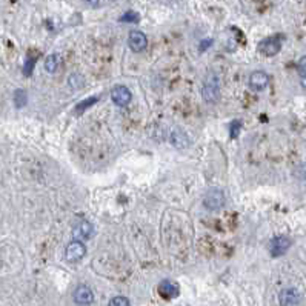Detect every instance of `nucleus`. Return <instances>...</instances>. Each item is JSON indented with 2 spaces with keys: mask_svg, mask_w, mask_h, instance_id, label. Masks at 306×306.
I'll return each mask as SVG.
<instances>
[{
  "mask_svg": "<svg viewBox=\"0 0 306 306\" xmlns=\"http://www.w3.org/2000/svg\"><path fill=\"white\" fill-rule=\"evenodd\" d=\"M297 71H299V77H300V82H302V86L305 88V79H306V59L302 57L299 65H297Z\"/></svg>",
  "mask_w": 306,
  "mask_h": 306,
  "instance_id": "obj_18",
  "label": "nucleus"
},
{
  "mask_svg": "<svg viewBox=\"0 0 306 306\" xmlns=\"http://www.w3.org/2000/svg\"><path fill=\"white\" fill-rule=\"evenodd\" d=\"M203 205L206 209L209 211H217L225 205V194L220 188H212L206 192L205 199H203Z\"/></svg>",
  "mask_w": 306,
  "mask_h": 306,
  "instance_id": "obj_3",
  "label": "nucleus"
},
{
  "mask_svg": "<svg viewBox=\"0 0 306 306\" xmlns=\"http://www.w3.org/2000/svg\"><path fill=\"white\" fill-rule=\"evenodd\" d=\"M209 45H212V40H211V39H205V40H203V42L200 43L199 49H200V51H205V49H206V48H208Z\"/></svg>",
  "mask_w": 306,
  "mask_h": 306,
  "instance_id": "obj_23",
  "label": "nucleus"
},
{
  "mask_svg": "<svg viewBox=\"0 0 306 306\" xmlns=\"http://www.w3.org/2000/svg\"><path fill=\"white\" fill-rule=\"evenodd\" d=\"M139 14L137 12H134V11H128V12H125L120 19H119V22H125V23H137L139 22Z\"/></svg>",
  "mask_w": 306,
  "mask_h": 306,
  "instance_id": "obj_17",
  "label": "nucleus"
},
{
  "mask_svg": "<svg viewBox=\"0 0 306 306\" xmlns=\"http://www.w3.org/2000/svg\"><path fill=\"white\" fill-rule=\"evenodd\" d=\"M99 100V97L97 96H94V97H89V99H85V100H82L76 108H74V111L77 113V114H82V113H85L86 110L89 106H93L96 102Z\"/></svg>",
  "mask_w": 306,
  "mask_h": 306,
  "instance_id": "obj_15",
  "label": "nucleus"
},
{
  "mask_svg": "<svg viewBox=\"0 0 306 306\" xmlns=\"http://www.w3.org/2000/svg\"><path fill=\"white\" fill-rule=\"evenodd\" d=\"M128 45L134 52H142L143 49H147L148 46V37L145 35V32L142 31H131L128 35Z\"/></svg>",
  "mask_w": 306,
  "mask_h": 306,
  "instance_id": "obj_6",
  "label": "nucleus"
},
{
  "mask_svg": "<svg viewBox=\"0 0 306 306\" xmlns=\"http://www.w3.org/2000/svg\"><path fill=\"white\" fill-rule=\"evenodd\" d=\"M69 85L73 88H76V89H79V88H82L85 85V79L80 74H73L69 77Z\"/></svg>",
  "mask_w": 306,
  "mask_h": 306,
  "instance_id": "obj_20",
  "label": "nucleus"
},
{
  "mask_svg": "<svg viewBox=\"0 0 306 306\" xmlns=\"http://www.w3.org/2000/svg\"><path fill=\"white\" fill-rule=\"evenodd\" d=\"M280 49H282V35H273V37L263 39L257 46V51L266 57L276 56V54L280 52Z\"/></svg>",
  "mask_w": 306,
  "mask_h": 306,
  "instance_id": "obj_2",
  "label": "nucleus"
},
{
  "mask_svg": "<svg viewBox=\"0 0 306 306\" xmlns=\"http://www.w3.org/2000/svg\"><path fill=\"white\" fill-rule=\"evenodd\" d=\"M59 65H60V56L59 54H51V56L46 57L45 60V69L46 73H56V71L59 69Z\"/></svg>",
  "mask_w": 306,
  "mask_h": 306,
  "instance_id": "obj_13",
  "label": "nucleus"
},
{
  "mask_svg": "<svg viewBox=\"0 0 306 306\" xmlns=\"http://www.w3.org/2000/svg\"><path fill=\"white\" fill-rule=\"evenodd\" d=\"M220 79L215 76V74H211L206 82L203 83V89H202V96H203V100L206 103H215L219 102L220 99Z\"/></svg>",
  "mask_w": 306,
  "mask_h": 306,
  "instance_id": "obj_1",
  "label": "nucleus"
},
{
  "mask_svg": "<svg viewBox=\"0 0 306 306\" xmlns=\"http://www.w3.org/2000/svg\"><path fill=\"white\" fill-rule=\"evenodd\" d=\"M85 3L91 5V6H97L99 5V0H85Z\"/></svg>",
  "mask_w": 306,
  "mask_h": 306,
  "instance_id": "obj_24",
  "label": "nucleus"
},
{
  "mask_svg": "<svg viewBox=\"0 0 306 306\" xmlns=\"http://www.w3.org/2000/svg\"><path fill=\"white\" fill-rule=\"evenodd\" d=\"M249 88L254 89V91H263V89L269 85V76L265 71H254L253 74L249 76Z\"/></svg>",
  "mask_w": 306,
  "mask_h": 306,
  "instance_id": "obj_7",
  "label": "nucleus"
},
{
  "mask_svg": "<svg viewBox=\"0 0 306 306\" xmlns=\"http://www.w3.org/2000/svg\"><path fill=\"white\" fill-rule=\"evenodd\" d=\"M291 245H293V240L288 236H277L269 242V254L273 257H280L291 248Z\"/></svg>",
  "mask_w": 306,
  "mask_h": 306,
  "instance_id": "obj_5",
  "label": "nucleus"
},
{
  "mask_svg": "<svg viewBox=\"0 0 306 306\" xmlns=\"http://www.w3.org/2000/svg\"><path fill=\"white\" fill-rule=\"evenodd\" d=\"M86 254V246L79 242V240H74L71 242L68 246H66V251H65V259L68 263H77L80 262Z\"/></svg>",
  "mask_w": 306,
  "mask_h": 306,
  "instance_id": "obj_4",
  "label": "nucleus"
},
{
  "mask_svg": "<svg viewBox=\"0 0 306 306\" xmlns=\"http://www.w3.org/2000/svg\"><path fill=\"white\" fill-rule=\"evenodd\" d=\"M93 231H94L93 225L89 223V222H80L74 232L77 234L79 237H82V239H89V237L93 236Z\"/></svg>",
  "mask_w": 306,
  "mask_h": 306,
  "instance_id": "obj_14",
  "label": "nucleus"
},
{
  "mask_svg": "<svg viewBox=\"0 0 306 306\" xmlns=\"http://www.w3.org/2000/svg\"><path fill=\"white\" fill-rule=\"evenodd\" d=\"M94 300V294L91 291V288L86 286V285H80L76 288L74 291V302L80 306H86V305H91Z\"/></svg>",
  "mask_w": 306,
  "mask_h": 306,
  "instance_id": "obj_8",
  "label": "nucleus"
},
{
  "mask_svg": "<svg viewBox=\"0 0 306 306\" xmlns=\"http://www.w3.org/2000/svg\"><path fill=\"white\" fill-rule=\"evenodd\" d=\"M28 102V96L26 93L23 91V89H17V91L14 93V105L17 108H23Z\"/></svg>",
  "mask_w": 306,
  "mask_h": 306,
  "instance_id": "obj_16",
  "label": "nucleus"
},
{
  "mask_svg": "<svg viewBox=\"0 0 306 306\" xmlns=\"http://www.w3.org/2000/svg\"><path fill=\"white\" fill-rule=\"evenodd\" d=\"M34 63H35V57H29V59L25 62V66H23V74H25V76H31V74H32Z\"/></svg>",
  "mask_w": 306,
  "mask_h": 306,
  "instance_id": "obj_22",
  "label": "nucleus"
},
{
  "mask_svg": "<svg viewBox=\"0 0 306 306\" xmlns=\"http://www.w3.org/2000/svg\"><path fill=\"white\" fill-rule=\"evenodd\" d=\"M108 306H131V302L127 299V297H122V296H117L114 299L110 300Z\"/></svg>",
  "mask_w": 306,
  "mask_h": 306,
  "instance_id": "obj_19",
  "label": "nucleus"
},
{
  "mask_svg": "<svg viewBox=\"0 0 306 306\" xmlns=\"http://www.w3.org/2000/svg\"><path fill=\"white\" fill-rule=\"evenodd\" d=\"M111 2H116V0H111Z\"/></svg>",
  "mask_w": 306,
  "mask_h": 306,
  "instance_id": "obj_25",
  "label": "nucleus"
},
{
  "mask_svg": "<svg viewBox=\"0 0 306 306\" xmlns=\"http://www.w3.org/2000/svg\"><path fill=\"white\" fill-rule=\"evenodd\" d=\"M180 293V288L177 283L171 282V280H163L160 285H158V294L166 299V300H171V299H175Z\"/></svg>",
  "mask_w": 306,
  "mask_h": 306,
  "instance_id": "obj_10",
  "label": "nucleus"
},
{
  "mask_svg": "<svg viewBox=\"0 0 306 306\" xmlns=\"http://www.w3.org/2000/svg\"><path fill=\"white\" fill-rule=\"evenodd\" d=\"M240 128H242V122H240V120H234V122L231 123V133H229L231 139H236V137L239 136Z\"/></svg>",
  "mask_w": 306,
  "mask_h": 306,
  "instance_id": "obj_21",
  "label": "nucleus"
},
{
  "mask_svg": "<svg viewBox=\"0 0 306 306\" xmlns=\"http://www.w3.org/2000/svg\"><path fill=\"white\" fill-rule=\"evenodd\" d=\"M111 99L117 106H127L131 102L133 94L127 86H116L111 93Z\"/></svg>",
  "mask_w": 306,
  "mask_h": 306,
  "instance_id": "obj_9",
  "label": "nucleus"
},
{
  "mask_svg": "<svg viewBox=\"0 0 306 306\" xmlns=\"http://www.w3.org/2000/svg\"><path fill=\"white\" fill-rule=\"evenodd\" d=\"M300 300V294L294 288H286L279 296L280 306H296Z\"/></svg>",
  "mask_w": 306,
  "mask_h": 306,
  "instance_id": "obj_11",
  "label": "nucleus"
},
{
  "mask_svg": "<svg viewBox=\"0 0 306 306\" xmlns=\"http://www.w3.org/2000/svg\"><path fill=\"white\" fill-rule=\"evenodd\" d=\"M171 143H172V147H175L177 150H185V148L189 147V137L183 130L175 128L171 133Z\"/></svg>",
  "mask_w": 306,
  "mask_h": 306,
  "instance_id": "obj_12",
  "label": "nucleus"
}]
</instances>
